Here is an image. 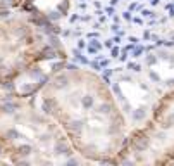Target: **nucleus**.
<instances>
[{"mask_svg": "<svg viewBox=\"0 0 174 166\" xmlns=\"http://www.w3.org/2000/svg\"><path fill=\"white\" fill-rule=\"evenodd\" d=\"M66 69L74 73V71H79V66L78 64H73V62H66Z\"/></svg>", "mask_w": 174, "mask_h": 166, "instance_id": "obj_20", "label": "nucleus"}, {"mask_svg": "<svg viewBox=\"0 0 174 166\" xmlns=\"http://www.w3.org/2000/svg\"><path fill=\"white\" fill-rule=\"evenodd\" d=\"M143 66L142 64H136V62H128L126 64V69L128 71H133V73H140Z\"/></svg>", "mask_w": 174, "mask_h": 166, "instance_id": "obj_14", "label": "nucleus"}, {"mask_svg": "<svg viewBox=\"0 0 174 166\" xmlns=\"http://www.w3.org/2000/svg\"><path fill=\"white\" fill-rule=\"evenodd\" d=\"M78 163H79L78 159H69L67 161V164H78Z\"/></svg>", "mask_w": 174, "mask_h": 166, "instance_id": "obj_41", "label": "nucleus"}, {"mask_svg": "<svg viewBox=\"0 0 174 166\" xmlns=\"http://www.w3.org/2000/svg\"><path fill=\"white\" fill-rule=\"evenodd\" d=\"M105 12H107V14H111V16H114V5L107 7V9H105Z\"/></svg>", "mask_w": 174, "mask_h": 166, "instance_id": "obj_35", "label": "nucleus"}, {"mask_svg": "<svg viewBox=\"0 0 174 166\" xmlns=\"http://www.w3.org/2000/svg\"><path fill=\"white\" fill-rule=\"evenodd\" d=\"M109 64H111V61H109V59H100V66H102V69H104V68H107Z\"/></svg>", "mask_w": 174, "mask_h": 166, "instance_id": "obj_30", "label": "nucleus"}, {"mask_svg": "<svg viewBox=\"0 0 174 166\" xmlns=\"http://www.w3.org/2000/svg\"><path fill=\"white\" fill-rule=\"evenodd\" d=\"M129 42H131V43H135V45H138V42H140V40H138L136 37H129Z\"/></svg>", "mask_w": 174, "mask_h": 166, "instance_id": "obj_39", "label": "nucleus"}, {"mask_svg": "<svg viewBox=\"0 0 174 166\" xmlns=\"http://www.w3.org/2000/svg\"><path fill=\"white\" fill-rule=\"evenodd\" d=\"M90 66H91V68H93L95 71L102 69V66H100V62H98V61H90Z\"/></svg>", "mask_w": 174, "mask_h": 166, "instance_id": "obj_25", "label": "nucleus"}, {"mask_svg": "<svg viewBox=\"0 0 174 166\" xmlns=\"http://www.w3.org/2000/svg\"><path fill=\"white\" fill-rule=\"evenodd\" d=\"M11 4H12V0H2V4H0V5L5 7V5H11Z\"/></svg>", "mask_w": 174, "mask_h": 166, "instance_id": "obj_37", "label": "nucleus"}, {"mask_svg": "<svg viewBox=\"0 0 174 166\" xmlns=\"http://www.w3.org/2000/svg\"><path fill=\"white\" fill-rule=\"evenodd\" d=\"M157 62H159V55H157V54H148V55H145V64H147L148 68H153Z\"/></svg>", "mask_w": 174, "mask_h": 166, "instance_id": "obj_10", "label": "nucleus"}, {"mask_svg": "<svg viewBox=\"0 0 174 166\" xmlns=\"http://www.w3.org/2000/svg\"><path fill=\"white\" fill-rule=\"evenodd\" d=\"M147 114H148V107L142 106V107H138V109H135V111H131V119L135 123H140V121H143V119L147 118Z\"/></svg>", "mask_w": 174, "mask_h": 166, "instance_id": "obj_4", "label": "nucleus"}, {"mask_svg": "<svg viewBox=\"0 0 174 166\" xmlns=\"http://www.w3.org/2000/svg\"><path fill=\"white\" fill-rule=\"evenodd\" d=\"M143 42H148V40H150V38H152V33L150 31H143Z\"/></svg>", "mask_w": 174, "mask_h": 166, "instance_id": "obj_29", "label": "nucleus"}, {"mask_svg": "<svg viewBox=\"0 0 174 166\" xmlns=\"http://www.w3.org/2000/svg\"><path fill=\"white\" fill-rule=\"evenodd\" d=\"M81 106H83V109H91V107L95 106V97L91 95V94L83 95L81 97Z\"/></svg>", "mask_w": 174, "mask_h": 166, "instance_id": "obj_8", "label": "nucleus"}, {"mask_svg": "<svg viewBox=\"0 0 174 166\" xmlns=\"http://www.w3.org/2000/svg\"><path fill=\"white\" fill-rule=\"evenodd\" d=\"M60 17H64L62 12H50V14H48V19H50V21H59Z\"/></svg>", "mask_w": 174, "mask_h": 166, "instance_id": "obj_18", "label": "nucleus"}, {"mask_svg": "<svg viewBox=\"0 0 174 166\" xmlns=\"http://www.w3.org/2000/svg\"><path fill=\"white\" fill-rule=\"evenodd\" d=\"M81 17L78 16V14H74V16H71V23H76V21H79Z\"/></svg>", "mask_w": 174, "mask_h": 166, "instance_id": "obj_38", "label": "nucleus"}, {"mask_svg": "<svg viewBox=\"0 0 174 166\" xmlns=\"http://www.w3.org/2000/svg\"><path fill=\"white\" fill-rule=\"evenodd\" d=\"M133 21H135V23H136V24H142V19H140V17H133Z\"/></svg>", "mask_w": 174, "mask_h": 166, "instance_id": "obj_43", "label": "nucleus"}, {"mask_svg": "<svg viewBox=\"0 0 174 166\" xmlns=\"http://www.w3.org/2000/svg\"><path fill=\"white\" fill-rule=\"evenodd\" d=\"M157 55H159V59H164V61H169V59H171V54H169L167 50H164V48L157 50Z\"/></svg>", "mask_w": 174, "mask_h": 166, "instance_id": "obj_17", "label": "nucleus"}, {"mask_svg": "<svg viewBox=\"0 0 174 166\" xmlns=\"http://www.w3.org/2000/svg\"><path fill=\"white\" fill-rule=\"evenodd\" d=\"M62 35H64V37H69V35H71V30H66V31H64Z\"/></svg>", "mask_w": 174, "mask_h": 166, "instance_id": "obj_46", "label": "nucleus"}, {"mask_svg": "<svg viewBox=\"0 0 174 166\" xmlns=\"http://www.w3.org/2000/svg\"><path fill=\"white\" fill-rule=\"evenodd\" d=\"M53 150H55V154H66V156L73 154V149H71V147L64 142V140H57V144H55Z\"/></svg>", "mask_w": 174, "mask_h": 166, "instance_id": "obj_6", "label": "nucleus"}, {"mask_svg": "<svg viewBox=\"0 0 174 166\" xmlns=\"http://www.w3.org/2000/svg\"><path fill=\"white\" fill-rule=\"evenodd\" d=\"M112 92L117 95V99L121 102H126V97H124V94H122V90H121V85H119V81H116L114 85H112Z\"/></svg>", "mask_w": 174, "mask_h": 166, "instance_id": "obj_11", "label": "nucleus"}, {"mask_svg": "<svg viewBox=\"0 0 174 166\" xmlns=\"http://www.w3.org/2000/svg\"><path fill=\"white\" fill-rule=\"evenodd\" d=\"M148 78L153 81V83H160V75H159L157 71H153V69H148Z\"/></svg>", "mask_w": 174, "mask_h": 166, "instance_id": "obj_15", "label": "nucleus"}, {"mask_svg": "<svg viewBox=\"0 0 174 166\" xmlns=\"http://www.w3.org/2000/svg\"><path fill=\"white\" fill-rule=\"evenodd\" d=\"M152 145V139L145 133V130H138L131 135V149L135 150V154L145 152Z\"/></svg>", "mask_w": 174, "mask_h": 166, "instance_id": "obj_1", "label": "nucleus"}, {"mask_svg": "<svg viewBox=\"0 0 174 166\" xmlns=\"http://www.w3.org/2000/svg\"><path fill=\"white\" fill-rule=\"evenodd\" d=\"M53 88H57V90H66L69 87V76L67 75H57L55 76V80H53Z\"/></svg>", "mask_w": 174, "mask_h": 166, "instance_id": "obj_5", "label": "nucleus"}, {"mask_svg": "<svg viewBox=\"0 0 174 166\" xmlns=\"http://www.w3.org/2000/svg\"><path fill=\"white\" fill-rule=\"evenodd\" d=\"M95 109H97V113H98V114H102V116H109V118H111L114 113H117V111H119V109H116L114 102H111V101L100 102V104H98Z\"/></svg>", "mask_w": 174, "mask_h": 166, "instance_id": "obj_2", "label": "nucleus"}, {"mask_svg": "<svg viewBox=\"0 0 174 166\" xmlns=\"http://www.w3.org/2000/svg\"><path fill=\"white\" fill-rule=\"evenodd\" d=\"M73 55H74V62L78 61V62H81V64H90V61L86 59L83 54H81V50H79V48H74V50H73Z\"/></svg>", "mask_w": 174, "mask_h": 166, "instance_id": "obj_9", "label": "nucleus"}, {"mask_svg": "<svg viewBox=\"0 0 174 166\" xmlns=\"http://www.w3.org/2000/svg\"><path fill=\"white\" fill-rule=\"evenodd\" d=\"M48 42H50V45H52L53 48L60 50V40H59L57 35H48Z\"/></svg>", "mask_w": 174, "mask_h": 166, "instance_id": "obj_12", "label": "nucleus"}, {"mask_svg": "<svg viewBox=\"0 0 174 166\" xmlns=\"http://www.w3.org/2000/svg\"><path fill=\"white\" fill-rule=\"evenodd\" d=\"M84 47H86V42L79 38V40H78V48H79V50H81V48H84Z\"/></svg>", "mask_w": 174, "mask_h": 166, "instance_id": "obj_31", "label": "nucleus"}, {"mask_svg": "<svg viewBox=\"0 0 174 166\" xmlns=\"http://www.w3.org/2000/svg\"><path fill=\"white\" fill-rule=\"evenodd\" d=\"M53 73H59L60 69H66V62H57V64H53Z\"/></svg>", "mask_w": 174, "mask_h": 166, "instance_id": "obj_23", "label": "nucleus"}, {"mask_svg": "<svg viewBox=\"0 0 174 166\" xmlns=\"http://www.w3.org/2000/svg\"><path fill=\"white\" fill-rule=\"evenodd\" d=\"M138 9H140V4H138L136 0H135L131 5H129V12H131V11H138Z\"/></svg>", "mask_w": 174, "mask_h": 166, "instance_id": "obj_28", "label": "nucleus"}, {"mask_svg": "<svg viewBox=\"0 0 174 166\" xmlns=\"http://www.w3.org/2000/svg\"><path fill=\"white\" fill-rule=\"evenodd\" d=\"M19 152L24 154V156H28L29 152H31V145H21V147H19Z\"/></svg>", "mask_w": 174, "mask_h": 166, "instance_id": "obj_21", "label": "nucleus"}, {"mask_svg": "<svg viewBox=\"0 0 174 166\" xmlns=\"http://www.w3.org/2000/svg\"><path fill=\"white\" fill-rule=\"evenodd\" d=\"M7 139H9V140H16V139H21V135H19L17 130L11 128V130H7Z\"/></svg>", "mask_w": 174, "mask_h": 166, "instance_id": "obj_16", "label": "nucleus"}, {"mask_svg": "<svg viewBox=\"0 0 174 166\" xmlns=\"http://www.w3.org/2000/svg\"><path fill=\"white\" fill-rule=\"evenodd\" d=\"M81 19H83V21H90V19H91V16H83Z\"/></svg>", "mask_w": 174, "mask_h": 166, "instance_id": "obj_47", "label": "nucleus"}, {"mask_svg": "<svg viewBox=\"0 0 174 166\" xmlns=\"http://www.w3.org/2000/svg\"><path fill=\"white\" fill-rule=\"evenodd\" d=\"M55 106H57V101L52 99V97H48V99L43 101V107H42V109H43V113H45V114H52L53 111H57Z\"/></svg>", "mask_w": 174, "mask_h": 166, "instance_id": "obj_7", "label": "nucleus"}, {"mask_svg": "<svg viewBox=\"0 0 174 166\" xmlns=\"http://www.w3.org/2000/svg\"><path fill=\"white\" fill-rule=\"evenodd\" d=\"M164 85L167 87V88H174V78H167V80H165V83H164Z\"/></svg>", "mask_w": 174, "mask_h": 166, "instance_id": "obj_27", "label": "nucleus"}, {"mask_svg": "<svg viewBox=\"0 0 174 166\" xmlns=\"http://www.w3.org/2000/svg\"><path fill=\"white\" fill-rule=\"evenodd\" d=\"M66 128L73 135L81 137V133H83V130H84V121L83 119H69L67 123H66Z\"/></svg>", "mask_w": 174, "mask_h": 166, "instance_id": "obj_3", "label": "nucleus"}, {"mask_svg": "<svg viewBox=\"0 0 174 166\" xmlns=\"http://www.w3.org/2000/svg\"><path fill=\"white\" fill-rule=\"evenodd\" d=\"M169 62L172 64V68H174V55H171V59H169Z\"/></svg>", "mask_w": 174, "mask_h": 166, "instance_id": "obj_48", "label": "nucleus"}, {"mask_svg": "<svg viewBox=\"0 0 174 166\" xmlns=\"http://www.w3.org/2000/svg\"><path fill=\"white\" fill-rule=\"evenodd\" d=\"M111 30H112L114 33H117V31H119V26H117V24H112V28H111Z\"/></svg>", "mask_w": 174, "mask_h": 166, "instance_id": "obj_42", "label": "nucleus"}, {"mask_svg": "<svg viewBox=\"0 0 174 166\" xmlns=\"http://www.w3.org/2000/svg\"><path fill=\"white\" fill-rule=\"evenodd\" d=\"M122 17H124L126 21H131V19H133V16H131V12H129V11H128V12H124V14H122Z\"/></svg>", "mask_w": 174, "mask_h": 166, "instance_id": "obj_32", "label": "nucleus"}, {"mask_svg": "<svg viewBox=\"0 0 174 166\" xmlns=\"http://www.w3.org/2000/svg\"><path fill=\"white\" fill-rule=\"evenodd\" d=\"M88 45H91V47L98 48V50H102V47H104V45H102V43H100V40H98V38H91V40H90V43H88Z\"/></svg>", "mask_w": 174, "mask_h": 166, "instance_id": "obj_19", "label": "nucleus"}, {"mask_svg": "<svg viewBox=\"0 0 174 166\" xmlns=\"http://www.w3.org/2000/svg\"><path fill=\"white\" fill-rule=\"evenodd\" d=\"M114 71H116V69H105V71H104V75H102V76H111L112 73H114Z\"/></svg>", "mask_w": 174, "mask_h": 166, "instance_id": "obj_36", "label": "nucleus"}, {"mask_svg": "<svg viewBox=\"0 0 174 166\" xmlns=\"http://www.w3.org/2000/svg\"><path fill=\"white\" fill-rule=\"evenodd\" d=\"M121 55V50H119V47H112V50H111V57L112 59H117Z\"/></svg>", "mask_w": 174, "mask_h": 166, "instance_id": "obj_22", "label": "nucleus"}, {"mask_svg": "<svg viewBox=\"0 0 174 166\" xmlns=\"http://www.w3.org/2000/svg\"><path fill=\"white\" fill-rule=\"evenodd\" d=\"M88 54H91V55H97V54L100 52V50H98V48H95V47H91V45H88Z\"/></svg>", "mask_w": 174, "mask_h": 166, "instance_id": "obj_26", "label": "nucleus"}, {"mask_svg": "<svg viewBox=\"0 0 174 166\" xmlns=\"http://www.w3.org/2000/svg\"><path fill=\"white\" fill-rule=\"evenodd\" d=\"M117 2H119V0H111V5H116Z\"/></svg>", "mask_w": 174, "mask_h": 166, "instance_id": "obj_49", "label": "nucleus"}, {"mask_svg": "<svg viewBox=\"0 0 174 166\" xmlns=\"http://www.w3.org/2000/svg\"><path fill=\"white\" fill-rule=\"evenodd\" d=\"M9 14H11V12H9V9H7V11H5V9H2V11H0V17H7Z\"/></svg>", "mask_w": 174, "mask_h": 166, "instance_id": "obj_34", "label": "nucleus"}, {"mask_svg": "<svg viewBox=\"0 0 174 166\" xmlns=\"http://www.w3.org/2000/svg\"><path fill=\"white\" fill-rule=\"evenodd\" d=\"M147 48L143 47V45H136V47L133 48V54H131V57H135V59H138V57H142V54L145 52Z\"/></svg>", "mask_w": 174, "mask_h": 166, "instance_id": "obj_13", "label": "nucleus"}, {"mask_svg": "<svg viewBox=\"0 0 174 166\" xmlns=\"http://www.w3.org/2000/svg\"><path fill=\"white\" fill-rule=\"evenodd\" d=\"M148 2H150L152 5H159V2H160V0H148Z\"/></svg>", "mask_w": 174, "mask_h": 166, "instance_id": "obj_45", "label": "nucleus"}, {"mask_svg": "<svg viewBox=\"0 0 174 166\" xmlns=\"http://www.w3.org/2000/svg\"><path fill=\"white\" fill-rule=\"evenodd\" d=\"M142 16H143V17H153V16H155V12L148 11V9H143V11H142Z\"/></svg>", "mask_w": 174, "mask_h": 166, "instance_id": "obj_24", "label": "nucleus"}, {"mask_svg": "<svg viewBox=\"0 0 174 166\" xmlns=\"http://www.w3.org/2000/svg\"><path fill=\"white\" fill-rule=\"evenodd\" d=\"M104 47H107V48H112V47H114V40H107V42L104 43Z\"/></svg>", "mask_w": 174, "mask_h": 166, "instance_id": "obj_33", "label": "nucleus"}, {"mask_svg": "<svg viewBox=\"0 0 174 166\" xmlns=\"http://www.w3.org/2000/svg\"><path fill=\"white\" fill-rule=\"evenodd\" d=\"M88 38H98V33H90V35H88Z\"/></svg>", "mask_w": 174, "mask_h": 166, "instance_id": "obj_44", "label": "nucleus"}, {"mask_svg": "<svg viewBox=\"0 0 174 166\" xmlns=\"http://www.w3.org/2000/svg\"><path fill=\"white\" fill-rule=\"evenodd\" d=\"M112 40H114V43H119V42H121V35H117V37H114Z\"/></svg>", "mask_w": 174, "mask_h": 166, "instance_id": "obj_40", "label": "nucleus"}]
</instances>
